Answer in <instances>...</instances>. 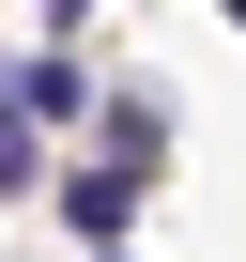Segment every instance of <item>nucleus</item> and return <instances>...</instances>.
<instances>
[{"label": "nucleus", "mask_w": 246, "mask_h": 262, "mask_svg": "<svg viewBox=\"0 0 246 262\" xmlns=\"http://www.w3.org/2000/svg\"><path fill=\"white\" fill-rule=\"evenodd\" d=\"M154 155H169V108H154V93H108V155H92V170L154 185Z\"/></svg>", "instance_id": "nucleus-1"}, {"label": "nucleus", "mask_w": 246, "mask_h": 262, "mask_svg": "<svg viewBox=\"0 0 246 262\" xmlns=\"http://www.w3.org/2000/svg\"><path fill=\"white\" fill-rule=\"evenodd\" d=\"M123 201H139V185H123V170H62V216H77V231H92V247H108V231H123Z\"/></svg>", "instance_id": "nucleus-2"}]
</instances>
